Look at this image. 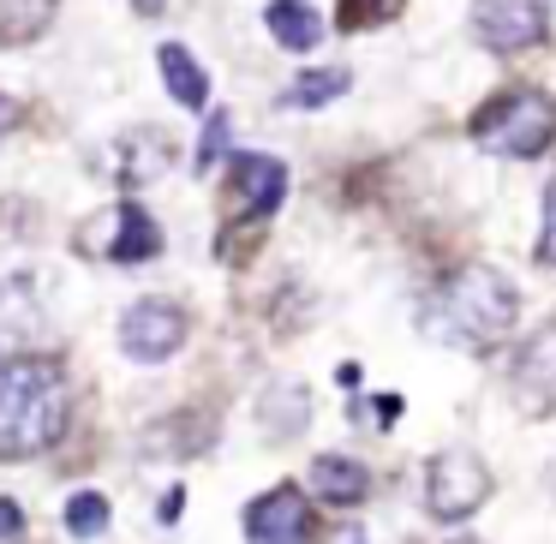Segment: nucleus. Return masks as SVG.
Returning a JSON list of instances; mask_svg holds the SVG:
<instances>
[{
    "instance_id": "1",
    "label": "nucleus",
    "mask_w": 556,
    "mask_h": 544,
    "mask_svg": "<svg viewBox=\"0 0 556 544\" xmlns=\"http://www.w3.org/2000/svg\"><path fill=\"white\" fill-rule=\"evenodd\" d=\"M73 419V389L61 359L49 353H18L0 359V460H37L66 437Z\"/></svg>"
},
{
    "instance_id": "2",
    "label": "nucleus",
    "mask_w": 556,
    "mask_h": 544,
    "mask_svg": "<svg viewBox=\"0 0 556 544\" xmlns=\"http://www.w3.org/2000/svg\"><path fill=\"white\" fill-rule=\"evenodd\" d=\"M520 324V293L503 269L491 264H467L431 293L425 305V329L448 347H467V353H491L503 336H515Z\"/></svg>"
},
{
    "instance_id": "3",
    "label": "nucleus",
    "mask_w": 556,
    "mask_h": 544,
    "mask_svg": "<svg viewBox=\"0 0 556 544\" xmlns=\"http://www.w3.org/2000/svg\"><path fill=\"white\" fill-rule=\"evenodd\" d=\"M467 132H472V144L491 150V156H515V162L544 156V150L556 144V102L544 97V90L515 85V90L484 102L467 121Z\"/></svg>"
},
{
    "instance_id": "4",
    "label": "nucleus",
    "mask_w": 556,
    "mask_h": 544,
    "mask_svg": "<svg viewBox=\"0 0 556 544\" xmlns=\"http://www.w3.org/2000/svg\"><path fill=\"white\" fill-rule=\"evenodd\" d=\"M78 252L85 257H109V264H144V257H162V228L144 204L121 198L102 216H90L78 228Z\"/></svg>"
},
{
    "instance_id": "5",
    "label": "nucleus",
    "mask_w": 556,
    "mask_h": 544,
    "mask_svg": "<svg viewBox=\"0 0 556 544\" xmlns=\"http://www.w3.org/2000/svg\"><path fill=\"white\" fill-rule=\"evenodd\" d=\"M484 496H491V467H484L472 448H443V455H431V467H425V508H431L437 520H467L484 508Z\"/></svg>"
},
{
    "instance_id": "6",
    "label": "nucleus",
    "mask_w": 556,
    "mask_h": 544,
    "mask_svg": "<svg viewBox=\"0 0 556 544\" xmlns=\"http://www.w3.org/2000/svg\"><path fill=\"white\" fill-rule=\"evenodd\" d=\"M186 336H192V324H186V312L174 300H132L121 317V353L138 365H162L174 359V353L186 347Z\"/></svg>"
},
{
    "instance_id": "7",
    "label": "nucleus",
    "mask_w": 556,
    "mask_h": 544,
    "mask_svg": "<svg viewBox=\"0 0 556 544\" xmlns=\"http://www.w3.org/2000/svg\"><path fill=\"white\" fill-rule=\"evenodd\" d=\"M508 395H515V407L527 413V419H551L556 413V317H544V324L515 347Z\"/></svg>"
},
{
    "instance_id": "8",
    "label": "nucleus",
    "mask_w": 556,
    "mask_h": 544,
    "mask_svg": "<svg viewBox=\"0 0 556 544\" xmlns=\"http://www.w3.org/2000/svg\"><path fill=\"white\" fill-rule=\"evenodd\" d=\"M472 37L491 54H520L551 37V7L544 0H472Z\"/></svg>"
},
{
    "instance_id": "9",
    "label": "nucleus",
    "mask_w": 556,
    "mask_h": 544,
    "mask_svg": "<svg viewBox=\"0 0 556 544\" xmlns=\"http://www.w3.org/2000/svg\"><path fill=\"white\" fill-rule=\"evenodd\" d=\"M317 539H324V527H317V508L300 484H276L245 508V544H317Z\"/></svg>"
},
{
    "instance_id": "10",
    "label": "nucleus",
    "mask_w": 556,
    "mask_h": 544,
    "mask_svg": "<svg viewBox=\"0 0 556 544\" xmlns=\"http://www.w3.org/2000/svg\"><path fill=\"white\" fill-rule=\"evenodd\" d=\"M228 192H233V210L240 216H269V210L288 198V168L264 150H240L233 156V174H228Z\"/></svg>"
},
{
    "instance_id": "11",
    "label": "nucleus",
    "mask_w": 556,
    "mask_h": 544,
    "mask_svg": "<svg viewBox=\"0 0 556 544\" xmlns=\"http://www.w3.org/2000/svg\"><path fill=\"white\" fill-rule=\"evenodd\" d=\"M42 336V305H37V281L30 276H7L0 281V359L30 353V341Z\"/></svg>"
},
{
    "instance_id": "12",
    "label": "nucleus",
    "mask_w": 556,
    "mask_h": 544,
    "mask_svg": "<svg viewBox=\"0 0 556 544\" xmlns=\"http://www.w3.org/2000/svg\"><path fill=\"white\" fill-rule=\"evenodd\" d=\"M174 138L156 132V126H144V132H126L121 144H114V180L126 186V192H138V186L162 180V174L174 168Z\"/></svg>"
},
{
    "instance_id": "13",
    "label": "nucleus",
    "mask_w": 556,
    "mask_h": 544,
    "mask_svg": "<svg viewBox=\"0 0 556 544\" xmlns=\"http://www.w3.org/2000/svg\"><path fill=\"white\" fill-rule=\"evenodd\" d=\"M312 491L324 496L329 508H353L371 496V472H365V460L353 455H317L312 460Z\"/></svg>"
},
{
    "instance_id": "14",
    "label": "nucleus",
    "mask_w": 556,
    "mask_h": 544,
    "mask_svg": "<svg viewBox=\"0 0 556 544\" xmlns=\"http://www.w3.org/2000/svg\"><path fill=\"white\" fill-rule=\"evenodd\" d=\"M264 25H269V37H276L281 49H293V54H305V49L324 42V18H317L312 0H269Z\"/></svg>"
},
{
    "instance_id": "15",
    "label": "nucleus",
    "mask_w": 556,
    "mask_h": 544,
    "mask_svg": "<svg viewBox=\"0 0 556 544\" xmlns=\"http://www.w3.org/2000/svg\"><path fill=\"white\" fill-rule=\"evenodd\" d=\"M156 66H162V85H168V97L180 102V109H204V102H210V73L192 61L186 42H162Z\"/></svg>"
},
{
    "instance_id": "16",
    "label": "nucleus",
    "mask_w": 556,
    "mask_h": 544,
    "mask_svg": "<svg viewBox=\"0 0 556 544\" xmlns=\"http://www.w3.org/2000/svg\"><path fill=\"white\" fill-rule=\"evenodd\" d=\"M257 425H264L269 437H300L305 425H312V395H305V383H269L264 401H257Z\"/></svg>"
},
{
    "instance_id": "17",
    "label": "nucleus",
    "mask_w": 556,
    "mask_h": 544,
    "mask_svg": "<svg viewBox=\"0 0 556 544\" xmlns=\"http://www.w3.org/2000/svg\"><path fill=\"white\" fill-rule=\"evenodd\" d=\"M61 0H0V49H30L54 25Z\"/></svg>"
},
{
    "instance_id": "18",
    "label": "nucleus",
    "mask_w": 556,
    "mask_h": 544,
    "mask_svg": "<svg viewBox=\"0 0 556 544\" xmlns=\"http://www.w3.org/2000/svg\"><path fill=\"white\" fill-rule=\"evenodd\" d=\"M341 90H348V73H341V66H317V73H300L288 85V102L293 109H324V102H336Z\"/></svg>"
},
{
    "instance_id": "19",
    "label": "nucleus",
    "mask_w": 556,
    "mask_h": 544,
    "mask_svg": "<svg viewBox=\"0 0 556 544\" xmlns=\"http://www.w3.org/2000/svg\"><path fill=\"white\" fill-rule=\"evenodd\" d=\"M109 496L102 491H73V503H66V532L73 539H102L109 532Z\"/></svg>"
},
{
    "instance_id": "20",
    "label": "nucleus",
    "mask_w": 556,
    "mask_h": 544,
    "mask_svg": "<svg viewBox=\"0 0 556 544\" xmlns=\"http://www.w3.org/2000/svg\"><path fill=\"white\" fill-rule=\"evenodd\" d=\"M401 13V0H348L341 7V30H365V25H383V18Z\"/></svg>"
},
{
    "instance_id": "21",
    "label": "nucleus",
    "mask_w": 556,
    "mask_h": 544,
    "mask_svg": "<svg viewBox=\"0 0 556 544\" xmlns=\"http://www.w3.org/2000/svg\"><path fill=\"white\" fill-rule=\"evenodd\" d=\"M228 156V114H210L204 138H198V168H216Z\"/></svg>"
},
{
    "instance_id": "22",
    "label": "nucleus",
    "mask_w": 556,
    "mask_h": 544,
    "mask_svg": "<svg viewBox=\"0 0 556 544\" xmlns=\"http://www.w3.org/2000/svg\"><path fill=\"white\" fill-rule=\"evenodd\" d=\"M539 257L556 264V180L544 186V233H539Z\"/></svg>"
},
{
    "instance_id": "23",
    "label": "nucleus",
    "mask_w": 556,
    "mask_h": 544,
    "mask_svg": "<svg viewBox=\"0 0 556 544\" xmlns=\"http://www.w3.org/2000/svg\"><path fill=\"white\" fill-rule=\"evenodd\" d=\"M25 539V508L13 496H0V544H18Z\"/></svg>"
},
{
    "instance_id": "24",
    "label": "nucleus",
    "mask_w": 556,
    "mask_h": 544,
    "mask_svg": "<svg viewBox=\"0 0 556 544\" xmlns=\"http://www.w3.org/2000/svg\"><path fill=\"white\" fill-rule=\"evenodd\" d=\"M13 126H18V102H13V97H0V138L13 132Z\"/></svg>"
},
{
    "instance_id": "25",
    "label": "nucleus",
    "mask_w": 556,
    "mask_h": 544,
    "mask_svg": "<svg viewBox=\"0 0 556 544\" xmlns=\"http://www.w3.org/2000/svg\"><path fill=\"white\" fill-rule=\"evenodd\" d=\"M132 7H138L144 18H162V13H168V0H132Z\"/></svg>"
},
{
    "instance_id": "26",
    "label": "nucleus",
    "mask_w": 556,
    "mask_h": 544,
    "mask_svg": "<svg viewBox=\"0 0 556 544\" xmlns=\"http://www.w3.org/2000/svg\"><path fill=\"white\" fill-rule=\"evenodd\" d=\"M455 544H472V539H455Z\"/></svg>"
}]
</instances>
